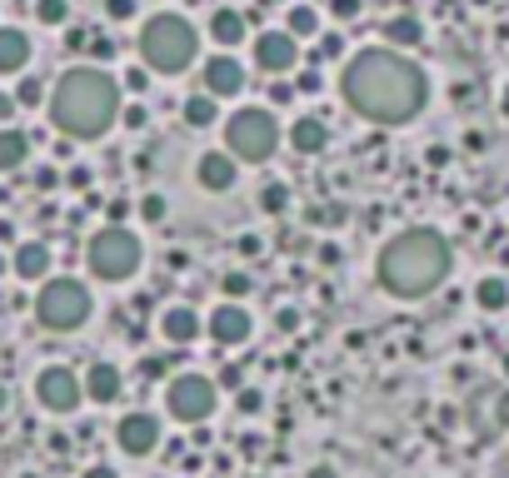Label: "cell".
Listing matches in <instances>:
<instances>
[{"mask_svg":"<svg viewBox=\"0 0 509 478\" xmlns=\"http://www.w3.org/2000/svg\"><path fill=\"white\" fill-rule=\"evenodd\" d=\"M86 50H90V60H95V65H110V60H115V35H105V31L86 35Z\"/></svg>","mask_w":509,"mask_h":478,"instance_id":"cell-29","label":"cell"},{"mask_svg":"<svg viewBox=\"0 0 509 478\" xmlns=\"http://www.w3.org/2000/svg\"><path fill=\"white\" fill-rule=\"evenodd\" d=\"M105 220H110V224H125V220H131V204H125V200L105 204Z\"/></svg>","mask_w":509,"mask_h":478,"instance_id":"cell-42","label":"cell"},{"mask_svg":"<svg viewBox=\"0 0 509 478\" xmlns=\"http://www.w3.org/2000/svg\"><path fill=\"white\" fill-rule=\"evenodd\" d=\"M250 289H255V279H250V275H240V269H230V275L220 279V294H225V299H235V304H245V294H250Z\"/></svg>","mask_w":509,"mask_h":478,"instance_id":"cell-30","label":"cell"},{"mask_svg":"<svg viewBox=\"0 0 509 478\" xmlns=\"http://www.w3.org/2000/svg\"><path fill=\"white\" fill-rule=\"evenodd\" d=\"M21 478H41V473H21Z\"/></svg>","mask_w":509,"mask_h":478,"instance_id":"cell-53","label":"cell"},{"mask_svg":"<svg viewBox=\"0 0 509 478\" xmlns=\"http://www.w3.org/2000/svg\"><path fill=\"white\" fill-rule=\"evenodd\" d=\"M80 478H120V473H115V468H110V464H90V468H86V473H80Z\"/></svg>","mask_w":509,"mask_h":478,"instance_id":"cell-46","label":"cell"},{"mask_svg":"<svg viewBox=\"0 0 509 478\" xmlns=\"http://www.w3.org/2000/svg\"><path fill=\"white\" fill-rule=\"evenodd\" d=\"M340 95L369 125H410L430 100V80L404 50L375 45V50H359L355 60H345Z\"/></svg>","mask_w":509,"mask_h":478,"instance_id":"cell-1","label":"cell"},{"mask_svg":"<svg viewBox=\"0 0 509 478\" xmlns=\"http://www.w3.org/2000/svg\"><path fill=\"white\" fill-rule=\"evenodd\" d=\"M15 105H45V86L41 80H21V86H15Z\"/></svg>","mask_w":509,"mask_h":478,"instance_id":"cell-33","label":"cell"},{"mask_svg":"<svg viewBox=\"0 0 509 478\" xmlns=\"http://www.w3.org/2000/svg\"><path fill=\"white\" fill-rule=\"evenodd\" d=\"M165 409H170V419H180V424H205L210 414L220 409V383L205 379V374H175L170 383H165Z\"/></svg>","mask_w":509,"mask_h":478,"instance_id":"cell-8","label":"cell"},{"mask_svg":"<svg viewBox=\"0 0 509 478\" xmlns=\"http://www.w3.org/2000/svg\"><path fill=\"white\" fill-rule=\"evenodd\" d=\"M450 269H455V249H450V239H444L440 230H430V224L400 230L395 239H385V249H379V259H375L379 289L395 294V299L434 294V289L450 279Z\"/></svg>","mask_w":509,"mask_h":478,"instance_id":"cell-2","label":"cell"},{"mask_svg":"<svg viewBox=\"0 0 509 478\" xmlns=\"http://www.w3.org/2000/svg\"><path fill=\"white\" fill-rule=\"evenodd\" d=\"M235 175H240V159H230L225 149H205V155L195 159V180H200V190H210V194L235 190Z\"/></svg>","mask_w":509,"mask_h":478,"instance_id":"cell-15","label":"cell"},{"mask_svg":"<svg viewBox=\"0 0 509 478\" xmlns=\"http://www.w3.org/2000/svg\"><path fill=\"white\" fill-rule=\"evenodd\" d=\"M260 210L265 214H285L290 210V185L285 180H265L260 185Z\"/></svg>","mask_w":509,"mask_h":478,"instance_id":"cell-27","label":"cell"},{"mask_svg":"<svg viewBox=\"0 0 509 478\" xmlns=\"http://www.w3.org/2000/svg\"><path fill=\"white\" fill-rule=\"evenodd\" d=\"M245 478H260V473H245Z\"/></svg>","mask_w":509,"mask_h":478,"instance_id":"cell-56","label":"cell"},{"mask_svg":"<svg viewBox=\"0 0 509 478\" xmlns=\"http://www.w3.org/2000/svg\"><path fill=\"white\" fill-rule=\"evenodd\" d=\"M5 409H11V389H5V383H0V414H5Z\"/></svg>","mask_w":509,"mask_h":478,"instance_id":"cell-49","label":"cell"},{"mask_svg":"<svg viewBox=\"0 0 509 478\" xmlns=\"http://www.w3.org/2000/svg\"><path fill=\"white\" fill-rule=\"evenodd\" d=\"M165 210H170V204H165V194H145V200H141V214H145L150 224H160Z\"/></svg>","mask_w":509,"mask_h":478,"instance_id":"cell-35","label":"cell"},{"mask_svg":"<svg viewBox=\"0 0 509 478\" xmlns=\"http://www.w3.org/2000/svg\"><path fill=\"white\" fill-rule=\"evenodd\" d=\"M31 11L41 25H66L70 21V0H31Z\"/></svg>","mask_w":509,"mask_h":478,"instance_id":"cell-28","label":"cell"},{"mask_svg":"<svg viewBox=\"0 0 509 478\" xmlns=\"http://www.w3.org/2000/svg\"><path fill=\"white\" fill-rule=\"evenodd\" d=\"M290 145L300 149V155H320V149L330 145V125L320 115H300L290 125Z\"/></svg>","mask_w":509,"mask_h":478,"instance_id":"cell-20","label":"cell"},{"mask_svg":"<svg viewBox=\"0 0 509 478\" xmlns=\"http://www.w3.org/2000/svg\"><path fill=\"white\" fill-rule=\"evenodd\" d=\"M210 41H215L220 50H235V45L245 41V15L230 11V5H220V11L210 15Z\"/></svg>","mask_w":509,"mask_h":478,"instance_id":"cell-21","label":"cell"},{"mask_svg":"<svg viewBox=\"0 0 509 478\" xmlns=\"http://www.w3.org/2000/svg\"><path fill=\"white\" fill-rule=\"evenodd\" d=\"M11 275L25 279V284L50 279V245H45V239H25V245L15 249V259H11Z\"/></svg>","mask_w":509,"mask_h":478,"instance_id":"cell-18","label":"cell"},{"mask_svg":"<svg viewBox=\"0 0 509 478\" xmlns=\"http://www.w3.org/2000/svg\"><path fill=\"white\" fill-rule=\"evenodd\" d=\"M80 389H86V404H115L125 379H120V369L110 359H95L86 369V379H80Z\"/></svg>","mask_w":509,"mask_h":478,"instance_id":"cell-16","label":"cell"},{"mask_svg":"<svg viewBox=\"0 0 509 478\" xmlns=\"http://www.w3.org/2000/svg\"><path fill=\"white\" fill-rule=\"evenodd\" d=\"M135 50H141V65L155 75H180L190 70V60H195L200 41H195V25L185 21V15L175 11H160L150 15V21L141 25V41H135Z\"/></svg>","mask_w":509,"mask_h":478,"instance_id":"cell-4","label":"cell"},{"mask_svg":"<svg viewBox=\"0 0 509 478\" xmlns=\"http://www.w3.org/2000/svg\"><path fill=\"white\" fill-rule=\"evenodd\" d=\"M280 145V125L265 105H245L225 120V155L230 159H245V165H260V159L275 155Z\"/></svg>","mask_w":509,"mask_h":478,"instance_id":"cell-7","label":"cell"},{"mask_svg":"<svg viewBox=\"0 0 509 478\" xmlns=\"http://www.w3.org/2000/svg\"><path fill=\"white\" fill-rule=\"evenodd\" d=\"M25 159H31V135L25 130H0V175L21 170Z\"/></svg>","mask_w":509,"mask_h":478,"instance_id":"cell-22","label":"cell"},{"mask_svg":"<svg viewBox=\"0 0 509 478\" xmlns=\"http://www.w3.org/2000/svg\"><path fill=\"white\" fill-rule=\"evenodd\" d=\"M504 379H509V354H504Z\"/></svg>","mask_w":509,"mask_h":478,"instance_id":"cell-51","label":"cell"},{"mask_svg":"<svg viewBox=\"0 0 509 478\" xmlns=\"http://www.w3.org/2000/svg\"><path fill=\"white\" fill-rule=\"evenodd\" d=\"M5 275H11V259H5V255H0V279H5Z\"/></svg>","mask_w":509,"mask_h":478,"instance_id":"cell-50","label":"cell"},{"mask_svg":"<svg viewBox=\"0 0 509 478\" xmlns=\"http://www.w3.org/2000/svg\"><path fill=\"white\" fill-rule=\"evenodd\" d=\"M35 404H41L45 414H55V419L76 414V409L86 404V389H80L76 369H66V364H50V369L35 374Z\"/></svg>","mask_w":509,"mask_h":478,"instance_id":"cell-9","label":"cell"},{"mask_svg":"<svg viewBox=\"0 0 509 478\" xmlns=\"http://www.w3.org/2000/svg\"><path fill=\"white\" fill-rule=\"evenodd\" d=\"M90 309H95V299H90L86 279L50 275L41 284V294H35V324L45 334H76V329H86Z\"/></svg>","mask_w":509,"mask_h":478,"instance_id":"cell-5","label":"cell"},{"mask_svg":"<svg viewBox=\"0 0 509 478\" xmlns=\"http://www.w3.org/2000/svg\"><path fill=\"white\" fill-rule=\"evenodd\" d=\"M141 239H135V230H125V224H105V230L90 234L86 245V265L95 279H105V284H120V279H131L135 269H141Z\"/></svg>","mask_w":509,"mask_h":478,"instance_id":"cell-6","label":"cell"},{"mask_svg":"<svg viewBox=\"0 0 509 478\" xmlns=\"http://www.w3.org/2000/svg\"><path fill=\"white\" fill-rule=\"evenodd\" d=\"M475 5H489V0H475Z\"/></svg>","mask_w":509,"mask_h":478,"instance_id":"cell-55","label":"cell"},{"mask_svg":"<svg viewBox=\"0 0 509 478\" xmlns=\"http://www.w3.org/2000/svg\"><path fill=\"white\" fill-rule=\"evenodd\" d=\"M285 35H295V41L320 35V11H314V5H290V15H285Z\"/></svg>","mask_w":509,"mask_h":478,"instance_id":"cell-26","label":"cell"},{"mask_svg":"<svg viewBox=\"0 0 509 478\" xmlns=\"http://www.w3.org/2000/svg\"><path fill=\"white\" fill-rule=\"evenodd\" d=\"M304 478H340V468H335V464H314Z\"/></svg>","mask_w":509,"mask_h":478,"instance_id":"cell-47","label":"cell"},{"mask_svg":"<svg viewBox=\"0 0 509 478\" xmlns=\"http://www.w3.org/2000/svg\"><path fill=\"white\" fill-rule=\"evenodd\" d=\"M135 11H141V0H105V15L110 21H135Z\"/></svg>","mask_w":509,"mask_h":478,"instance_id":"cell-34","label":"cell"},{"mask_svg":"<svg viewBox=\"0 0 509 478\" xmlns=\"http://www.w3.org/2000/svg\"><path fill=\"white\" fill-rule=\"evenodd\" d=\"M220 383H225V389H240V383H245V374H240V364H225V369H220Z\"/></svg>","mask_w":509,"mask_h":478,"instance_id":"cell-43","label":"cell"},{"mask_svg":"<svg viewBox=\"0 0 509 478\" xmlns=\"http://www.w3.org/2000/svg\"><path fill=\"white\" fill-rule=\"evenodd\" d=\"M15 110H21V105H15V95H0V120H11Z\"/></svg>","mask_w":509,"mask_h":478,"instance_id":"cell-48","label":"cell"},{"mask_svg":"<svg viewBox=\"0 0 509 478\" xmlns=\"http://www.w3.org/2000/svg\"><path fill=\"white\" fill-rule=\"evenodd\" d=\"M504 115H509V90H504Z\"/></svg>","mask_w":509,"mask_h":478,"instance_id":"cell-52","label":"cell"},{"mask_svg":"<svg viewBox=\"0 0 509 478\" xmlns=\"http://www.w3.org/2000/svg\"><path fill=\"white\" fill-rule=\"evenodd\" d=\"M31 65V35L21 25H0V75H21Z\"/></svg>","mask_w":509,"mask_h":478,"instance_id":"cell-19","label":"cell"},{"mask_svg":"<svg viewBox=\"0 0 509 478\" xmlns=\"http://www.w3.org/2000/svg\"><path fill=\"white\" fill-rule=\"evenodd\" d=\"M205 334L220 349H240V344H250V334H255V314H250L245 304H235V299H220L205 314Z\"/></svg>","mask_w":509,"mask_h":478,"instance_id":"cell-11","label":"cell"},{"mask_svg":"<svg viewBox=\"0 0 509 478\" xmlns=\"http://www.w3.org/2000/svg\"><path fill=\"white\" fill-rule=\"evenodd\" d=\"M465 419H469V434L475 438H499L509 434V383H499V389H479L475 399L465 404Z\"/></svg>","mask_w":509,"mask_h":478,"instance_id":"cell-10","label":"cell"},{"mask_svg":"<svg viewBox=\"0 0 509 478\" xmlns=\"http://www.w3.org/2000/svg\"><path fill=\"white\" fill-rule=\"evenodd\" d=\"M200 90H205L210 100H230V95H240V90H245V65H240L230 50L210 55V60L200 65Z\"/></svg>","mask_w":509,"mask_h":478,"instance_id":"cell-14","label":"cell"},{"mask_svg":"<svg viewBox=\"0 0 509 478\" xmlns=\"http://www.w3.org/2000/svg\"><path fill=\"white\" fill-rule=\"evenodd\" d=\"M175 359H145V379H165Z\"/></svg>","mask_w":509,"mask_h":478,"instance_id":"cell-44","label":"cell"},{"mask_svg":"<svg viewBox=\"0 0 509 478\" xmlns=\"http://www.w3.org/2000/svg\"><path fill=\"white\" fill-rule=\"evenodd\" d=\"M385 41H390V50H410V45L424 41V25L414 15H390L385 21Z\"/></svg>","mask_w":509,"mask_h":478,"instance_id":"cell-24","label":"cell"},{"mask_svg":"<svg viewBox=\"0 0 509 478\" xmlns=\"http://www.w3.org/2000/svg\"><path fill=\"white\" fill-rule=\"evenodd\" d=\"M295 100V86H285V80H270V105H290Z\"/></svg>","mask_w":509,"mask_h":478,"instance_id":"cell-40","label":"cell"},{"mask_svg":"<svg viewBox=\"0 0 509 478\" xmlns=\"http://www.w3.org/2000/svg\"><path fill=\"white\" fill-rule=\"evenodd\" d=\"M120 80L105 65H76L55 80L50 90V120L66 140H100L120 120Z\"/></svg>","mask_w":509,"mask_h":478,"instance_id":"cell-3","label":"cell"},{"mask_svg":"<svg viewBox=\"0 0 509 478\" xmlns=\"http://www.w3.org/2000/svg\"><path fill=\"white\" fill-rule=\"evenodd\" d=\"M340 55H345V41L340 35H320V55L314 60H340Z\"/></svg>","mask_w":509,"mask_h":478,"instance_id":"cell-36","label":"cell"},{"mask_svg":"<svg viewBox=\"0 0 509 478\" xmlns=\"http://www.w3.org/2000/svg\"><path fill=\"white\" fill-rule=\"evenodd\" d=\"M330 15H335V21H355V15H359V0H330Z\"/></svg>","mask_w":509,"mask_h":478,"instance_id":"cell-39","label":"cell"},{"mask_svg":"<svg viewBox=\"0 0 509 478\" xmlns=\"http://www.w3.org/2000/svg\"><path fill=\"white\" fill-rule=\"evenodd\" d=\"M240 255H250V259L260 255V234H240Z\"/></svg>","mask_w":509,"mask_h":478,"instance_id":"cell-45","label":"cell"},{"mask_svg":"<svg viewBox=\"0 0 509 478\" xmlns=\"http://www.w3.org/2000/svg\"><path fill=\"white\" fill-rule=\"evenodd\" d=\"M320 86H325V80H320V70L310 65V70H300V80H295V95H314Z\"/></svg>","mask_w":509,"mask_h":478,"instance_id":"cell-37","label":"cell"},{"mask_svg":"<svg viewBox=\"0 0 509 478\" xmlns=\"http://www.w3.org/2000/svg\"><path fill=\"white\" fill-rule=\"evenodd\" d=\"M215 120H220V100H210L205 90L185 100V125H190V130H210Z\"/></svg>","mask_w":509,"mask_h":478,"instance_id":"cell-25","label":"cell"},{"mask_svg":"<svg viewBox=\"0 0 509 478\" xmlns=\"http://www.w3.org/2000/svg\"><path fill=\"white\" fill-rule=\"evenodd\" d=\"M255 65L280 80V75H290L295 65H300V41L285 35V31H260L255 35Z\"/></svg>","mask_w":509,"mask_h":478,"instance_id":"cell-13","label":"cell"},{"mask_svg":"<svg viewBox=\"0 0 509 478\" xmlns=\"http://www.w3.org/2000/svg\"><path fill=\"white\" fill-rule=\"evenodd\" d=\"M235 409H240V414H260V409H265V393L250 389V383H240V389H235Z\"/></svg>","mask_w":509,"mask_h":478,"instance_id":"cell-32","label":"cell"},{"mask_svg":"<svg viewBox=\"0 0 509 478\" xmlns=\"http://www.w3.org/2000/svg\"><path fill=\"white\" fill-rule=\"evenodd\" d=\"M160 438H165L160 419L145 414V409H131V414L115 424V444H120V454H131V458L155 454V448H160Z\"/></svg>","mask_w":509,"mask_h":478,"instance_id":"cell-12","label":"cell"},{"mask_svg":"<svg viewBox=\"0 0 509 478\" xmlns=\"http://www.w3.org/2000/svg\"><path fill=\"white\" fill-rule=\"evenodd\" d=\"M275 324H280V334H295V329H300V309H295V304H285L280 314H275Z\"/></svg>","mask_w":509,"mask_h":478,"instance_id":"cell-38","label":"cell"},{"mask_svg":"<svg viewBox=\"0 0 509 478\" xmlns=\"http://www.w3.org/2000/svg\"><path fill=\"white\" fill-rule=\"evenodd\" d=\"M475 304L485 309V314H499V309H509V279L504 275H485L475 284Z\"/></svg>","mask_w":509,"mask_h":478,"instance_id":"cell-23","label":"cell"},{"mask_svg":"<svg viewBox=\"0 0 509 478\" xmlns=\"http://www.w3.org/2000/svg\"><path fill=\"white\" fill-rule=\"evenodd\" d=\"M120 90H131V95H145V90H150V70H145V65H131V70L120 75Z\"/></svg>","mask_w":509,"mask_h":478,"instance_id":"cell-31","label":"cell"},{"mask_svg":"<svg viewBox=\"0 0 509 478\" xmlns=\"http://www.w3.org/2000/svg\"><path fill=\"white\" fill-rule=\"evenodd\" d=\"M15 5H31V0H15Z\"/></svg>","mask_w":509,"mask_h":478,"instance_id":"cell-54","label":"cell"},{"mask_svg":"<svg viewBox=\"0 0 509 478\" xmlns=\"http://www.w3.org/2000/svg\"><path fill=\"white\" fill-rule=\"evenodd\" d=\"M200 329H205V319H200L190 304H170V309L160 314V334L175 344V349H180V344H195Z\"/></svg>","mask_w":509,"mask_h":478,"instance_id":"cell-17","label":"cell"},{"mask_svg":"<svg viewBox=\"0 0 509 478\" xmlns=\"http://www.w3.org/2000/svg\"><path fill=\"white\" fill-rule=\"evenodd\" d=\"M120 115H125V125H131V130H145V125H150V115H145V105H131V110H120Z\"/></svg>","mask_w":509,"mask_h":478,"instance_id":"cell-41","label":"cell"}]
</instances>
